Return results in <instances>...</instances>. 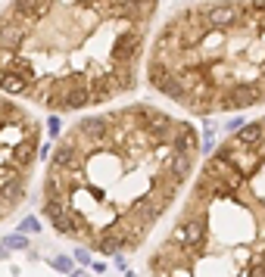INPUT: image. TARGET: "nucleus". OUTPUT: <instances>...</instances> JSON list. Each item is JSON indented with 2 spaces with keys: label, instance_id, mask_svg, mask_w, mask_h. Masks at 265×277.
Listing matches in <instances>:
<instances>
[{
  "label": "nucleus",
  "instance_id": "9b49d317",
  "mask_svg": "<svg viewBox=\"0 0 265 277\" xmlns=\"http://www.w3.org/2000/svg\"><path fill=\"white\" fill-rule=\"evenodd\" d=\"M69 277H88L85 271H69Z\"/></svg>",
  "mask_w": 265,
  "mask_h": 277
},
{
  "label": "nucleus",
  "instance_id": "f03ea898",
  "mask_svg": "<svg viewBox=\"0 0 265 277\" xmlns=\"http://www.w3.org/2000/svg\"><path fill=\"white\" fill-rule=\"evenodd\" d=\"M159 0H10L0 94L75 112L131 94Z\"/></svg>",
  "mask_w": 265,
  "mask_h": 277
},
{
  "label": "nucleus",
  "instance_id": "9d476101",
  "mask_svg": "<svg viewBox=\"0 0 265 277\" xmlns=\"http://www.w3.org/2000/svg\"><path fill=\"white\" fill-rule=\"evenodd\" d=\"M0 259H10V249L7 246H0Z\"/></svg>",
  "mask_w": 265,
  "mask_h": 277
},
{
  "label": "nucleus",
  "instance_id": "20e7f679",
  "mask_svg": "<svg viewBox=\"0 0 265 277\" xmlns=\"http://www.w3.org/2000/svg\"><path fill=\"white\" fill-rule=\"evenodd\" d=\"M41 150V122L0 94V221L28 196V181Z\"/></svg>",
  "mask_w": 265,
  "mask_h": 277
},
{
  "label": "nucleus",
  "instance_id": "39448f33",
  "mask_svg": "<svg viewBox=\"0 0 265 277\" xmlns=\"http://www.w3.org/2000/svg\"><path fill=\"white\" fill-rule=\"evenodd\" d=\"M4 246L7 249H28V237L19 230V233H10V237H4Z\"/></svg>",
  "mask_w": 265,
  "mask_h": 277
},
{
  "label": "nucleus",
  "instance_id": "f257e3e1",
  "mask_svg": "<svg viewBox=\"0 0 265 277\" xmlns=\"http://www.w3.org/2000/svg\"><path fill=\"white\" fill-rule=\"evenodd\" d=\"M197 156V128L150 103L85 115L50 156L44 200L81 218V246L131 252L172 209Z\"/></svg>",
  "mask_w": 265,
  "mask_h": 277
},
{
  "label": "nucleus",
  "instance_id": "423d86ee",
  "mask_svg": "<svg viewBox=\"0 0 265 277\" xmlns=\"http://www.w3.org/2000/svg\"><path fill=\"white\" fill-rule=\"evenodd\" d=\"M22 233H37V230H41V221H37L34 215H25L22 218V227H19Z\"/></svg>",
  "mask_w": 265,
  "mask_h": 277
},
{
  "label": "nucleus",
  "instance_id": "1a4fd4ad",
  "mask_svg": "<svg viewBox=\"0 0 265 277\" xmlns=\"http://www.w3.org/2000/svg\"><path fill=\"white\" fill-rule=\"evenodd\" d=\"M47 131H50V134H56V131H59V118H56V115H53V118H47Z\"/></svg>",
  "mask_w": 265,
  "mask_h": 277
},
{
  "label": "nucleus",
  "instance_id": "6e6552de",
  "mask_svg": "<svg viewBox=\"0 0 265 277\" xmlns=\"http://www.w3.org/2000/svg\"><path fill=\"white\" fill-rule=\"evenodd\" d=\"M75 262H81V265H88V262H91V252H88V246H78V249H75Z\"/></svg>",
  "mask_w": 265,
  "mask_h": 277
},
{
  "label": "nucleus",
  "instance_id": "7ed1b4c3",
  "mask_svg": "<svg viewBox=\"0 0 265 277\" xmlns=\"http://www.w3.org/2000/svg\"><path fill=\"white\" fill-rule=\"evenodd\" d=\"M147 81L194 115L265 106V0H206L175 13L153 41Z\"/></svg>",
  "mask_w": 265,
  "mask_h": 277
},
{
  "label": "nucleus",
  "instance_id": "0eeeda50",
  "mask_svg": "<svg viewBox=\"0 0 265 277\" xmlns=\"http://www.w3.org/2000/svg\"><path fill=\"white\" fill-rule=\"evenodd\" d=\"M50 268H56L59 274H69V271H72V259H66V255H56V259H50Z\"/></svg>",
  "mask_w": 265,
  "mask_h": 277
}]
</instances>
